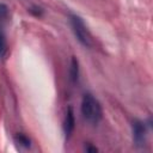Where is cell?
<instances>
[{
	"instance_id": "6da1fadb",
	"label": "cell",
	"mask_w": 153,
	"mask_h": 153,
	"mask_svg": "<svg viewBox=\"0 0 153 153\" xmlns=\"http://www.w3.org/2000/svg\"><path fill=\"white\" fill-rule=\"evenodd\" d=\"M81 115L82 117L91 124L96 126L100 122L103 117V110L100 106V103L91 94V93H85L82 99H81Z\"/></svg>"
},
{
	"instance_id": "7a4b0ae2",
	"label": "cell",
	"mask_w": 153,
	"mask_h": 153,
	"mask_svg": "<svg viewBox=\"0 0 153 153\" xmlns=\"http://www.w3.org/2000/svg\"><path fill=\"white\" fill-rule=\"evenodd\" d=\"M69 23L72 26V31H73L74 36L76 37V39L80 42V44L86 48H90L92 45V37H91V33H90L87 26L85 25L84 20L76 14H71Z\"/></svg>"
},
{
	"instance_id": "3957f363",
	"label": "cell",
	"mask_w": 153,
	"mask_h": 153,
	"mask_svg": "<svg viewBox=\"0 0 153 153\" xmlns=\"http://www.w3.org/2000/svg\"><path fill=\"white\" fill-rule=\"evenodd\" d=\"M146 124L140 120H134L131 122V133L133 141L136 146H143L146 140Z\"/></svg>"
},
{
	"instance_id": "277c9868",
	"label": "cell",
	"mask_w": 153,
	"mask_h": 153,
	"mask_svg": "<svg viewBox=\"0 0 153 153\" xmlns=\"http://www.w3.org/2000/svg\"><path fill=\"white\" fill-rule=\"evenodd\" d=\"M74 128H75V117H74L72 106H69L66 112V117H65V122H63V131H65L66 139H69Z\"/></svg>"
},
{
	"instance_id": "5b68a950",
	"label": "cell",
	"mask_w": 153,
	"mask_h": 153,
	"mask_svg": "<svg viewBox=\"0 0 153 153\" xmlns=\"http://www.w3.org/2000/svg\"><path fill=\"white\" fill-rule=\"evenodd\" d=\"M79 78V62L75 56L71 60V67H69V79L72 82H76Z\"/></svg>"
},
{
	"instance_id": "8992f818",
	"label": "cell",
	"mask_w": 153,
	"mask_h": 153,
	"mask_svg": "<svg viewBox=\"0 0 153 153\" xmlns=\"http://www.w3.org/2000/svg\"><path fill=\"white\" fill-rule=\"evenodd\" d=\"M16 141H17V143H19L20 146H23L25 148L30 147V143H31L30 139L25 134H22V133H19V134L16 135Z\"/></svg>"
},
{
	"instance_id": "52a82bcc",
	"label": "cell",
	"mask_w": 153,
	"mask_h": 153,
	"mask_svg": "<svg viewBox=\"0 0 153 153\" xmlns=\"http://www.w3.org/2000/svg\"><path fill=\"white\" fill-rule=\"evenodd\" d=\"M6 38H5V35L4 32L0 30V59L4 57V55L6 54Z\"/></svg>"
},
{
	"instance_id": "ba28073f",
	"label": "cell",
	"mask_w": 153,
	"mask_h": 153,
	"mask_svg": "<svg viewBox=\"0 0 153 153\" xmlns=\"http://www.w3.org/2000/svg\"><path fill=\"white\" fill-rule=\"evenodd\" d=\"M8 17V7L0 2V22H4Z\"/></svg>"
},
{
	"instance_id": "9c48e42d",
	"label": "cell",
	"mask_w": 153,
	"mask_h": 153,
	"mask_svg": "<svg viewBox=\"0 0 153 153\" xmlns=\"http://www.w3.org/2000/svg\"><path fill=\"white\" fill-rule=\"evenodd\" d=\"M29 12L35 17H42L43 16V8L39 6H32L29 8Z\"/></svg>"
},
{
	"instance_id": "30bf717a",
	"label": "cell",
	"mask_w": 153,
	"mask_h": 153,
	"mask_svg": "<svg viewBox=\"0 0 153 153\" xmlns=\"http://www.w3.org/2000/svg\"><path fill=\"white\" fill-rule=\"evenodd\" d=\"M85 151H86V152H90V153H93V152H97L98 148L94 147V146H92L91 143H86V145H85Z\"/></svg>"
}]
</instances>
